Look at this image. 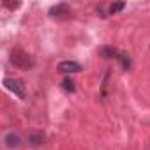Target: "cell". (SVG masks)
<instances>
[{
	"label": "cell",
	"instance_id": "6da1fadb",
	"mask_svg": "<svg viewBox=\"0 0 150 150\" xmlns=\"http://www.w3.org/2000/svg\"><path fill=\"white\" fill-rule=\"evenodd\" d=\"M11 62H13L16 67H20V69H30V67H34L32 57H30L27 51H23V50H13V53H11Z\"/></svg>",
	"mask_w": 150,
	"mask_h": 150
},
{
	"label": "cell",
	"instance_id": "3957f363",
	"mask_svg": "<svg viewBox=\"0 0 150 150\" xmlns=\"http://www.w3.org/2000/svg\"><path fill=\"white\" fill-rule=\"evenodd\" d=\"M58 71L64 72V74H69V72H80L81 71V65L78 62H74V60H64L58 64Z\"/></svg>",
	"mask_w": 150,
	"mask_h": 150
},
{
	"label": "cell",
	"instance_id": "5b68a950",
	"mask_svg": "<svg viewBox=\"0 0 150 150\" xmlns=\"http://www.w3.org/2000/svg\"><path fill=\"white\" fill-rule=\"evenodd\" d=\"M4 141H6V145H7L9 148H16V146H20V143H21L20 136H18V134H14L13 131H11V132H7V134L4 136Z\"/></svg>",
	"mask_w": 150,
	"mask_h": 150
},
{
	"label": "cell",
	"instance_id": "9c48e42d",
	"mask_svg": "<svg viewBox=\"0 0 150 150\" xmlns=\"http://www.w3.org/2000/svg\"><path fill=\"white\" fill-rule=\"evenodd\" d=\"M62 87L67 90V92H74L76 90V87H74V83H72V80H69V78H65L64 81H62Z\"/></svg>",
	"mask_w": 150,
	"mask_h": 150
},
{
	"label": "cell",
	"instance_id": "7a4b0ae2",
	"mask_svg": "<svg viewBox=\"0 0 150 150\" xmlns=\"http://www.w3.org/2000/svg\"><path fill=\"white\" fill-rule=\"evenodd\" d=\"M4 85L7 90H11L16 97L20 99H25V85L21 80H14V78H6L4 80Z\"/></svg>",
	"mask_w": 150,
	"mask_h": 150
},
{
	"label": "cell",
	"instance_id": "277c9868",
	"mask_svg": "<svg viewBox=\"0 0 150 150\" xmlns=\"http://www.w3.org/2000/svg\"><path fill=\"white\" fill-rule=\"evenodd\" d=\"M71 14V9L67 4H58V6H53L50 9V16L51 18H67Z\"/></svg>",
	"mask_w": 150,
	"mask_h": 150
},
{
	"label": "cell",
	"instance_id": "52a82bcc",
	"mask_svg": "<svg viewBox=\"0 0 150 150\" xmlns=\"http://www.w3.org/2000/svg\"><path fill=\"white\" fill-rule=\"evenodd\" d=\"M30 145H34V146H39L41 143H44V136L41 134V132H34V134H30Z\"/></svg>",
	"mask_w": 150,
	"mask_h": 150
},
{
	"label": "cell",
	"instance_id": "30bf717a",
	"mask_svg": "<svg viewBox=\"0 0 150 150\" xmlns=\"http://www.w3.org/2000/svg\"><path fill=\"white\" fill-rule=\"evenodd\" d=\"M118 60L122 62V65H124L125 69H129V67H131V60H129V57H127V55H118Z\"/></svg>",
	"mask_w": 150,
	"mask_h": 150
},
{
	"label": "cell",
	"instance_id": "8fae6325",
	"mask_svg": "<svg viewBox=\"0 0 150 150\" xmlns=\"http://www.w3.org/2000/svg\"><path fill=\"white\" fill-rule=\"evenodd\" d=\"M4 6L9 7V9H16V7H20V2L18 4H11V2H7V0H4Z\"/></svg>",
	"mask_w": 150,
	"mask_h": 150
},
{
	"label": "cell",
	"instance_id": "ba28073f",
	"mask_svg": "<svg viewBox=\"0 0 150 150\" xmlns=\"http://www.w3.org/2000/svg\"><path fill=\"white\" fill-rule=\"evenodd\" d=\"M125 7V4L124 2H117V4H111L110 6V14H117L118 11H122Z\"/></svg>",
	"mask_w": 150,
	"mask_h": 150
},
{
	"label": "cell",
	"instance_id": "8992f818",
	"mask_svg": "<svg viewBox=\"0 0 150 150\" xmlns=\"http://www.w3.org/2000/svg\"><path fill=\"white\" fill-rule=\"evenodd\" d=\"M99 53H101L104 58H113V57H115V58H118V55H120L113 46H103V48L99 50Z\"/></svg>",
	"mask_w": 150,
	"mask_h": 150
}]
</instances>
